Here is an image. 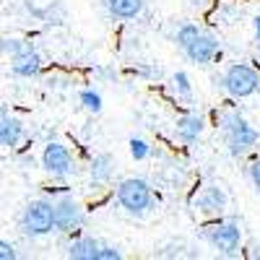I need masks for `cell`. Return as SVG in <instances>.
<instances>
[{
    "label": "cell",
    "instance_id": "cell-16",
    "mask_svg": "<svg viewBox=\"0 0 260 260\" xmlns=\"http://www.w3.org/2000/svg\"><path fill=\"white\" fill-rule=\"evenodd\" d=\"M0 50H3V57H18V55H24L31 50L29 42L24 39H16V37H3V42H0Z\"/></svg>",
    "mask_w": 260,
    "mask_h": 260
},
{
    "label": "cell",
    "instance_id": "cell-12",
    "mask_svg": "<svg viewBox=\"0 0 260 260\" xmlns=\"http://www.w3.org/2000/svg\"><path fill=\"white\" fill-rule=\"evenodd\" d=\"M115 156L110 151H102L91 159V167H89V175H91V187H99V185H110L112 177H115Z\"/></svg>",
    "mask_w": 260,
    "mask_h": 260
},
{
    "label": "cell",
    "instance_id": "cell-15",
    "mask_svg": "<svg viewBox=\"0 0 260 260\" xmlns=\"http://www.w3.org/2000/svg\"><path fill=\"white\" fill-rule=\"evenodd\" d=\"M39 71H42V57L34 47L11 60V73L18 78H34V76H39Z\"/></svg>",
    "mask_w": 260,
    "mask_h": 260
},
{
    "label": "cell",
    "instance_id": "cell-23",
    "mask_svg": "<svg viewBox=\"0 0 260 260\" xmlns=\"http://www.w3.org/2000/svg\"><path fill=\"white\" fill-rule=\"evenodd\" d=\"M257 62H260V52H257Z\"/></svg>",
    "mask_w": 260,
    "mask_h": 260
},
{
    "label": "cell",
    "instance_id": "cell-8",
    "mask_svg": "<svg viewBox=\"0 0 260 260\" xmlns=\"http://www.w3.org/2000/svg\"><path fill=\"white\" fill-rule=\"evenodd\" d=\"M182 55H185L190 62H195V65H211L216 57L221 55V42L216 39L213 34H208V31L201 29V31L182 47Z\"/></svg>",
    "mask_w": 260,
    "mask_h": 260
},
{
    "label": "cell",
    "instance_id": "cell-3",
    "mask_svg": "<svg viewBox=\"0 0 260 260\" xmlns=\"http://www.w3.org/2000/svg\"><path fill=\"white\" fill-rule=\"evenodd\" d=\"M201 240L221 255H234L242 247V226L234 219H219L201 226Z\"/></svg>",
    "mask_w": 260,
    "mask_h": 260
},
{
    "label": "cell",
    "instance_id": "cell-6",
    "mask_svg": "<svg viewBox=\"0 0 260 260\" xmlns=\"http://www.w3.org/2000/svg\"><path fill=\"white\" fill-rule=\"evenodd\" d=\"M42 169H45L47 175L57 177V180L71 177L73 172H76V161L71 156L68 146H62L57 141H50L45 146V151H42Z\"/></svg>",
    "mask_w": 260,
    "mask_h": 260
},
{
    "label": "cell",
    "instance_id": "cell-20",
    "mask_svg": "<svg viewBox=\"0 0 260 260\" xmlns=\"http://www.w3.org/2000/svg\"><path fill=\"white\" fill-rule=\"evenodd\" d=\"M247 175H250V182L255 185V190H260V156L252 159V164L247 167Z\"/></svg>",
    "mask_w": 260,
    "mask_h": 260
},
{
    "label": "cell",
    "instance_id": "cell-14",
    "mask_svg": "<svg viewBox=\"0 0 260 260\" xmlns=\"http://www.w3.org/2000/svg\"><path fill=\"white\" fill-rule=\"evenodd\" d=\"M102 247H104V240H96V237H76L68 245V250H65V255L76 257V260H102Z\"/></svg>",
    "mask_w": 260,
    "mask_h": 260
},
{
    "label": "cell",
    "instance_id": "cell-1",
    "mask_svg": "<svg viewBox=\"0 0 260 260\" xmlns=\"http://www.w3.org/2000/svg\"><path fill=\"white\" fill-rule=\"evenodd\" d=\"M219 130H221L226 151L234 159L247 156L250 151H255V146L260 143V133L234 110H226V112L219 115Z\"/></svg>",
    "mask_w": 260,
    "mask_h": 260
},
{
    "label": "cell",
    "instance_id": "cell-17",
    "mask_svg": "<svg viewBox=\"0 0 260 260\" xmlns=\"http://www.w3.org/2000/svg\"><path fill=\"white\" fill-rule=\"evenodd\" d=\"M78 102H81V107L86 112H91V115H99L102 112V94L99 91H94V89H83L81 94H78Z\"/></svg>",
    "mask_w": 260,
    "mask_h": 260
},
{
    "label": "cell",
    "instance_id": "cell-21",
    "mask_svg": "<svg viewBox=\"0 0 260 260\" xmlns=\"http://www.w3.org/2000/svg\"><path fill=\"white\" fill-rule=\"evenodd\" d=\"M16 257H18L16 247L8 240H0V260H16Z\"/></svg>",
    "mask_w": 260,
    "mask_h": 260
},
{
    "label": "cell",
    "instance_id": "cell-5",
    "mask_svg": "<svg viewBox=\"0 0 260 260\" xmlns=\"http://www.w3.org/2000/svg\"><path fill=\"white\" fill-rule=\"evenodd\" d=\"M219 83L232 99H247L260 91V73L247 62H232L221 73Z\"/></svg>",
    "mask_w": 260,
    "mask_h": 260
},
{
    "label": "cell",
    "instance_id": "cell-11",
    "mask_svg": "<svg viewBox=\"0 0 260 260\" xmlns=\"http://www.w3.org/2000/svg\"><path fill=\"white\" fill-rule=\"evenodd\" d=\"M203 130H206V120H203L201 115H195V112L180 115V117L175 120V136H177L182 143H187V146L198 143L201 136H203Z\"/></svg>",
    "mask_w": 260,
    "mask_h": 260
},
{
    "label": "cell",
    "instance_id": "cell-2",
    "mask_svg": "<svg viewBox=\"0 0 260 260\" xmlns=\"http://www.w3.org/2000/svg\"><path fill=\"white\" fill-rule=\"evenodd\" d=\"M117 203L125 213L130 216H146L154 211L156 201H154V190L143 177H125L117 182Z\"/></svg>",
    "mask_w": 260,
    "mask_h": 260
},
{
    "label": "cell",
    "instance_id": "cell-13",
    "mask_svg": "<svg viewBox=\"0 0 260 260\" xmlns=\"http://www.w3.org/2000/svg\"><path fill=\"white\" fill-rule=\"evenodd\" d=\"M102 6L117 21H136L146 11V0H102Z\"/></svg>",
    "mask_w": 260,
    "mask_h": 260
},
{
    "label": "cell",
    "instance_id": "cell-22",
    "mask_svg": "<svg viewBox=\"0 0 260 260\" xmlns=\"http://www.w3.org/2000/svg\"><path fill=\"white\" fill-rule=\"evenodd\" d=\"M252 31H255V42L260 45V16H255V18H252Z\"/></svg>",
    "mask_w": 260,
    "mask_h": 260
},
{
    "label": "cell",
    "instance_id": "cell-9",
    "mask_svg": "<svg viewBox=\"0 0 260 260\" xmlns=\"http://www.w3.org/2000/svg\"><path fill=\"white\" fill-rule=\"evenodd\" d=\"M86 221L83 206L73 198H60L55 201V226L62 234H73L76 229H81Z\"/></svg>",
    "mask_w": 260,
    "mask_h": 260
},
{
    "label": "cell",
    "instance_id": "cell-19",
    "mask_svg": "<svg viewBox=\"0 0 260 260\" xmlns=\"http://www.w3.org/2000/svg\"><path fill=\"white\" fill-rule=\"evenodd\" d=\"M130 154H133L136 161H143L151 156V146L143 138H130Z\"/></svg>",
    "mask_w": 260,
    "mask_h": 260
},
{
    "label": "cell",
    "instance_id": "cell-7",
    "mask_svg": "<svg viewBox=\"0 0 260 260\" xmlns=\"http://www.w3.org/2000/svg\"><path fill=\"white\" fill-rule=\"evenodd\" d=\"M226 208H229V195L219 182L203 185L192 198V211L203 216H221Z\"/></svg>",
    "mask_w": 260,
    "mask_h": 260
},
{
    "label": "cell",
    "instance_id": "cell-18",
    "mask_svg": "<svg viewBox=\"0 0 260 260\" xmlns=\"http://www.w3.org/2000/svg\"><path fill=\"white\" fill-rule=\"evenodd\" d=\"M172 86H175V91L180 99H192V83H190V76L185 71H177V73H172Z\"/></svg>",
    "mask_w": 260,
    "mask_h": 260
},
{
    "label": "cell",
    "instance_id": "cell-10",
    "mask_svg": "<svg viewBox=\"0 0 260 260\" xmlns=\"http://www.w3.org/2000/svg\"><path fill=\"white\" fill-rule=\"evenodd\" d=\"M24 133H26L24 122L16 115H8V107H3V110H0V146L6 151L18 148V143L24 141Z\"/></svg>",
    "mask_w": 260,
    "mask_h": 260
},
{
    "label": "cell",
    "instance_id": "cell-4",
    "mask_svg": "<svg viewBox=\"0 0 260 260\" xmlns=\"http://www.w3.org/2000/svg\"><path fill=\"white\" fill-rule=\"evenodd\" d=\"M18 226L26 237H31V240H39V237H47L50 232H57V226H55V203L45 201V198L26 203L24 211H21V216H18Z\"/></svg>",
    "mask_w": 260,
    "mask_h": 260
}]
</instances>
